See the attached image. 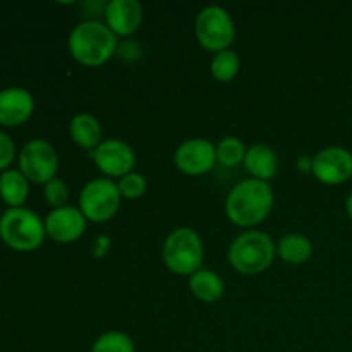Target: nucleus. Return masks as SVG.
Returning a JSON list of instances; mask_svg holds the SVG:
<instances>
[{
  "instance_id": "nucleus-1",
  "label": "nucleus",
  "mask_w": 352,
  "mask_h": 352,
  "mask_svg": "<svg viewBox=\"0 0 352 352\" xmlns=\"http://www.w3.org/2000/svg\"><path fill=\"white\" fill-rule=\"evenodd\" d=\"M274 208V191L270 182L258 179H244L237 182L226 198V215L234 226H258L270 215Z\"/></svg>"
},
{
  "instance_id": "nucleus-2",
  "label": "nucleus",
  "mask_w": 352,
  "mask_h": 352,
  "mask_svg": "<svg viewBox=\"0 0 352 352\" xmlns=\"http://www.w3.org/2000/svg\"><path fill=\"white\" fill-rule=\"evenodd\" d=\"M67 47L76 62L86 67H100L116 54L117 36L102 21H82L69 33Z\"/></svg>"
},
{
  "instance_id": "nucleus-3",
  "label": "nucleus",
  "mask_w": 352,
  "mask_h": 352,
  "mask_svg": "<svg viewBox=\"0 0 352 352\" xmlns=\"http://www.w3.org/2000/svg\"><path fill=\"white\" fill-rule=\"evenodd\" d=\"M277 256V244L267 232L246 230L230 243L227 260L241 275H260L267 272Z\"/></svg>"
},
{
  "instance_id": "nucleus-4",
  "label": "nucleus",
  "mask_w": 352,
  "mask_h": 352,
  "mask_svg": "<svg viewBox=\"0 0 352 352\" xmlns=\"http://www.w3.org/2000/svg\"><path fill=\"white\" fill-rule=\"evenodd\" d=\"M45 222L30 208H7L0 217V239L12 251L30 253L43 244Z\"/></svg>"
},
{
  "instance_id": "nucleus-5",
  "label": "nucleus",
  "mask_w": 352,
  "mask_h": 352,
  "mask_svg": "<svg viewBox=\"0 0 352 352\" xmlns=\"http://www.w3.org/2000/svg\"><path fill=\"white\" fill-rule=\"evenodd\" d=\"M162 258H164L165 267L172 274L191 277L195 272L201 268V237L189 227H179V229L172 230L162 248Z\"/></svg>"
},
{
  "instance_id": "nucleus-6",
  "label": "nucleus",
  "mask_w": 352,
  "mask_h": 352,
  "mask_svg": "<svg viewBox=\"0 0 352 352\" xmlns=\"http://www.w3.org/2000/svg\"><path fill=\"white\" fill-rule=\"evenodd\" d=\"M195 31L198 43L213 54L227 50L236 38L232 17L220 6L203 7L196 16Z\"/></svg>"
},
{
  "instance_id": "nucleus-7",
  "label": "nucleus",
  "mask_w": 352,
  "mask_h": 352,
  "mask_svg": "<svg viewBox=\"0 0 352 352\" xmlns=\"http://www.w3.org/2000/svg\"><path fill=\"white\" fill-rule=\"evenodd\" d=\"M120 196L117 182L112 179H91L79 195V210L88 222L103 223L116 217L120 206Z\"/></svg>"
},
{
  "instance_id": "nucleus-8",
  "label": "nucleus",
  "mask_w": 352,
  "mask_h": 352,
  "mask_svg": "<svg viewBox=\"0 0 352 352\" xmlns=\"http://www.w3.org/2000/svg\"><path fill=\"white\" fill-rule=\"evenodd\" d=\"M19 170L33 184H47L57 177L58 157L55 148L45 140H31L19 151Z\"/></svg>"
},
{
  "instance_id": "nucleus-9",
  "label": "nucleus",
  "mask_w": 352,
  "mask_h": 352,
  "mask_svg": "<svg viewBox=\"0 0 352 352\" xmlns=\"http://www.w3.org/2000/svg\"><path fill=\"white\" fill-rule=\"evenodd\" d=\"M311 172L322 184H344L352 177V153L342 146L323 148L313 157Z\"/></svg>"
},
{
  "instance_id": "nucleus-10",
  "label": "nucleus",
  "mask_w": 352,
  "mask_h": 352,
  "mask_svg": "<svg viewBox=\"0 0 352 352\" xmlns=\"http://www.w3.org/2000/svg\"><path fill=\"white\" fill-rule=\"evenodd\" d=\"M98 170L107 179H120L133 172L136 165V153L127 143L120 140H105L91 153Z\"/></svg>"
},
{
  "instance_id": "nucleus-11",
  "label": "nucleus",
  "mask_w": 352,
  "mask_h": 352,
  "mask_svg": "<svg viewBox=\"0 0 352 352\" xmlns=\"http://www.w3.org/2000/svg\"><path fill=\"white\" fill-rule=\"evenodd\" d=\"M174 164L182 174L203 175L217 165V148L205 138L184 141L174 153Z\"/></svg>"
},
{
  "instance_id": "nucleus-12",
  "label": "nucleus",
  "mask_w": 352,
  "mask_h": 352,
  "mask_svg": "<svg viewBox=\"0 0 352 352\" xmlns=\"http://www.w3.org/2000/svg\"><path fill=\"white\" fill-rule=\"evenodd\" d=\"M45 232L47 237L60 244H69L78 241L85 234L88 220L81 210L76 206H62L55 208L45 217Z\"/></svg>"
},
{
  "instance_id": "nucleus-13",
  "label": "nucleus",
  "mask_w": 352,
  "mask_h": 352,
  "mask_svg": "<svg viewBox=\"0 0 352 352\" xmlns=\"http://www.w3.org/2000/svg\"><path fill=\"white\" fill-rule=\"evenodd\" d=\"M103 19L116 36H131L143 23V7L138 0H110Z\"/></svg>"
},
{
  "instance_id": "nucleus-14",
  "label": "nucleus",
  "mask_w": 352,
  "mask_h": 352,
  "mask_svg": "<svg viewBox=\"0 0 352 352\" xmlns=\"http://www.w3.org/2000/svg\"><path fill=\"white\" fill-rule=\"evenodd\" d=\"M34 112V98L19 86L0 89V126L17 127L30 120Z\"/></svg>"
},
{
  "instance_id": "nucleus-15",
  "label": "nucleus",
  "mask_w": 352,
  "mask_h": 352,
  "mask_svg": "<svg viewBox=\"0 0 352 352\" xmlns=\"http://www.w3.org/2000/svg\"><path fill=\"white\" fill-rule=\"evenodd\" d=\"M243 165L251 179L270 182L277 175L278 158L275 151L267 144H253L251 148H248Z\"/></svg>"
},
{
  "instance_id": "nucleus-16",
  "label": "nucleus",
  "mask_w": 352,
  "mask_h": 352,
  "mask_svg": "<svg viewBox=\"0 0 352 352\" xmlns=\"http://www.w3.org/2000/svg\"><path fill=\"white\" fill-rule=\"evenodd\" d=\"M71 140L85 150H95L102 143V126L91 113H78L69 124Z\"/></svg>"
},
{
  "instance_id": "nucleus-17",
  "label": "nucleus",
  "mask_w": 352,
  "mask_h": 352,
  "mask_svg": "<svg viewBox=\"0 0 352 352\" xmlns=\"http://www.w3.org/2000/svg\"><path fill=\"white\" fill-rule=\"evenodd\" d=\"M30 195V181L19 168H9L0 174V198L9 208H19Z\"/></svg>"
},
{
  "instance_id": "nucleus-18",
  "label": "nucleus",
  "mask_w": 352,
  "mask_h": 352,
  "mask_svg": "<svg viewBox=\"0 0 352 352\" xmlns=\"http://www.w3.org/2000/svg\"><path fill=\"white\" fill-rule=\"evenodd\" d=\"M189 291L198 301L212 305L223 296V280L213 270L199 268L189 277Z\"/></svg>"
},
{
  "instance_id": "nucleus-19",
  "label": "nucleus",
  "mask_w": 352,
  "mask_h": 352,
  "mask_svg": "<svg viewBox=\"0 0 352 352\" xmlns=\"http://www.w3.org/2000/svg\"><path fill=\"white\" fill-rule=\"evenodd\" d=\"M277 256L289 265H302L313 256V243L302 234H287L278 241Z\"/></svg>"
},
{
  "instance_id": "nucleus-20",
  "label": "nucleus",
  "mask_w": 352,
  "mask_h": 352,
  "mask_svg": "<svg viewBox=\"0 0 352 352\" xmlns=\"http://www.w3.org/2000/svg\"><path fill=\"white\" fill-rule=\"evenodd\" d=\"M239 55L234 50H230V48L215 54L212 62H210V72H212L213 79L219 82H229L236 79V76L239 74Z\"/></svg>"
},
{
  "instance_id": "nucleus-21",
  "label": "nucleus",
  "mask_w": 352,
  "mask_h": 352,
  "mask_svg": "<svg viewBox=\"0 0 352 352\" xmlns=\"http://www.w3.org/2000/svg\"><path fill=\"white\" fill-rule=\"evenodd\" d=\"M217 148V164L223 165V167H237V165L244 164L246 158V146L243 141L236 136H226L215 144Z\"/></svg>"
},
{
  "instance_id": "nucleus-22",
  "label": "nucleus",
  "mask_w": 352,
  "mask_h": 352,
  "mask_svg": "<svg viewBox=\"0 0 352 352\" xmlns=\"http://www.w3.org/2000/svg\"><path fill=\"white\" fill-rule=\"evenodd\" d=\"M91 352H136V347L127 333L107 332L93 342Z\"/></svg>"
},
{
  "instance_id": "nucleus-23",
  "label": "nucleus",
  "mask_w": 352,
  "mask_h": 352,
  "mask_svg": "<svg viewBox=\"0 0 352 352\" xmlns=\"http://www.w3.org/2000/svg\"><path fill=\"white\" fill-rule=\"evenodd\" d=\"M117 188L122 198L126 199H138L146 192L148 182L146 177L143 174H138V172H129L124 177L119 179L117 182Z\"/></svg>"
},
{
  "instance_id": "nucleus-24",
  "label": "nucleus",
  "mask_w": 352,
  "mask_h": 352,
  "mask_svg": "<svg viewBox=\"0 0 352 352\" xmlns=\"http://www.w3.org/2000/svg\"><path fill=\"white\" fill-rule=\"evenodd\" d=\"M43 196H45V201L52 206V210L67 206V199H69L67 184L58 177L52 179V181H48L47 184L43 186Z\"/></svg>"
},
{
  "instance_id": "nucleus-25",
  "label": "nucleus",
  "mask_w": 352,
  "mask_h": 352,
  "mask_svg": "<svg viewBox=\"0 0 352 352\" xmlns=\"http://www.w3.org/2000/svg\"><path fill=\"white\" fill-rule=\"evenodd\" d=\"M16 158V144L7 133L0 131V172L9 170Z\"/></svg>"
},
{
  "instance_id": "nucleus-26",
  "label": "nucleus",
  "mask_w": 352,
  "mask_h": 352,
  "mask_svg": "<svg viewBox=\"0 0 352 352\" xmlns=\"http://www.w3.org/2000/svg\"><path fill=\"white\" fill-rule=\"evenodd\" d=\"M298 167H299V170H308V172H311V168H313V158H299L298 160Z\"/></svg>"
},
{
  "instance_id": "nucleus-27",
  "label": "nucleus",
  "mask_w": 352,
  "mask_h": 352,
  "mask_svg": "<svg viewBox=\"0 0 352 352\" xmlns=\"http://www.w3.org/2000/svg\"><path fill=\"white\" fill-rule=\"evenodd\" d=\"M346 212H347V215H349V219L352 220V192L347 196V199H346Z\"/></svg>"
},
{
  "instance_id": "nucleus-28",
  "label": "nucleus",
  "mask_w": 352,
  "mask_h": 352,
  "mask_svg": "<svg viewBox=\"0 0 352 352\" xmlns=\"http://www.w3.org/2000/svg\"><path fill=\"white\" fill-rule=\"evenodd\" d=\"M0 217H2V215H0Z\"/></svg>"
}]
</instances>
